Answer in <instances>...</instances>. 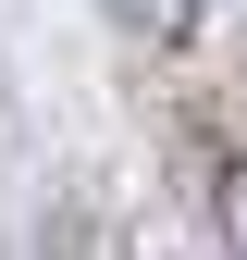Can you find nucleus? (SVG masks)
<instances>
[{
    "mask_svg": "<svg viewBox=\"0 0 247 260\" xmlns=\"http://www.w3.org/2000/svg\"><path fill=\"white\" fill-rule=\"evenodd\" d=\"M111 13H124V25H148L161 50H185V38H198V0H111Z\"/></svg>",
    "mask_w": 247,
    "mask_h": 260,
    "instance_id": "2",
    "label": "nucleus"
},
{
    "mask_svg": "<svg viewBox=\"0 0 247 260\" xmlns=\"http://www.w3.org/2000/svg\"><path fill=\"white\" fill-rule=\"evenodd\" d=\"M210 223H223V260H247V149L210 174Z\"/></svg>",
    "mask_w": 247,
    "mask_h": 260,
    "instance_id": "1",
    "label": "nucleus"
}]
</instances>
